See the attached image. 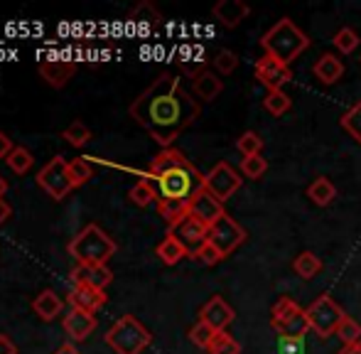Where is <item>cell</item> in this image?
Returning a JSON list of instances; mask_svg holds the SVG:
<instances>
[{
	"mask_svg": "<svg viewBox=\"0 0 361 354\" xmlns=\"http://www.w3.org/2000/svg\"><path fill=\"white\" fill-rule=\"evenodd\" d=\"M130 118L147 133L170 148L182 130H187L200 116V104L172 74H162L130 104Z\"/></svg>",
	"mask_w": 361,
	"mask_h": 354,
	"instance_id": "obj_1",
	"label": "cell"
},
{
	"mask_svg": "<svg viewBox=\"0 0 361 354\" xmlns=\"http://www.w3.org/2000/svg\"><path fill=\"white\" fill-rule=\"evenodd\" d=\"M147 173L160 200H180L190 202L197 192L204 190V175L175 148H162L152 158Z\"/></svg>",
	"mask_w": 361,
	"mask_h": 354,
	"instance_id": "obj_2",
	"label": "cell"
},
{
	"mask_svg": "<svg viewBox=\"0 0 361 354\" xmlns=\"http://www.w3.org/2000/svg\"><path fill=\"white\" fill-rule=\"evenodd\" d=\"M261 47L263 54H268V57L278 59V62L290 67L310 47V37L290 18H281L261 37Z\"/></svg>",
	"mask_w": 361,
	"mask_h": 354,
	"instance_id": "obj_3",
	"label": "cell"
},
{
	"mask_svg": "<svg viewBox=\"0 0 361 354\" xmlns=\"http://www.w3.org/2000/svg\"><path fill=\"white\" fill-rule=\"evenodd\" d=\"M67 249L76 259V264L106 266L111 259H114L116 251H118V244H116L99 224H86L84 229L69 241Z\"/></svg>",
	"mask_w": 361,
	"mask_h": 354,
	"instance_id": "obj_4",
	"label": "cell"
},
{
	"mask_svg": "<svg viewBox=\"0 0 361 354\" xmlns=\"http://www.w3.org/2000/svg\"><path fill=\"white\" fill-rule=\"evenodd\" d=\"M152 342V335L138 317L123 315L109 332H106V345L116 354H140Z\"/></svg>",
	"mask_w": 361,
	"mask_h": 354,
	"instance_id": "obj_5",
	"label": "cell"
},
{
	"mask_svg": "<svg viewBox=\"0 0 361 354\" xmlns=\"http://www.w3.org/2000/svg\"><path fill=\"white\" fill-rule=\"evenodd\" d=\"M271 327L278 332V337H305L310 322L305 310L293 298H281L271 310Z\"/></svg>",
	"mask_w": 361,
	"mask_h": 354,
	"instance_id": "obj_6",
	"label": "cell"
},
{
	"mask_svg": "<svg viewBox=\"0 0 361 354\" xmlns=\"http://www.w3.org/2000/svg\"><path fill=\"white\" fill-rule=\"evenodd\" d=\"M305 315H307V322H310V330H314L319 337H332L337 335L339 325L347 315L344 310L332 300V295L322 293L314 303H310L305 307Z\"/></svg>",
	"mask_w": 361,
	"mask_h": 354,
	"instance_id": "obj_7",
	"label": "cell"
},
{
	"mask_svg": "<svg viewBox=\"0 0 361 354\" xmlns=\"http://www.w3.org/2000/svg\"><path fill=\"white\" fill-rule=\"evenodd\" d=\"M37 185L42 187L49 197H54V200H64V197L74 190L72 177H69L67 160L59 158V155L54 160H49V163L37 173Z\"/></svg>",
	"mask_w": 361,
	"mask_h": 354,
	"instance_id": "obj_8",
	"label": "cell"
},
{
	"mask_svg": "<svg viewBox=\"0 0 361 354\" xmlns=\"http://www.w3.org/2000/svg\"><path fill=\"white\" fill-rule=\"evenodd\" d=\"M243 241H246V229H243L231 214L219 216L214 224L209 226V244H214L216 249L221 251L224 259H226L228 254H233Z\"/></svg>",
	"mask_w": 361,
	"mask_h": 354,
	"instance_id": "obj_9",
	"label": "cell"
},
{
	"mask_svg": "<svg viewBox=\"0 0 361 354\" xmlns=\"http://www.w3.org/2000/svg\"><path fill=\"white\" fill-rule=\"evenodd\" d=\"M238 187H241V175H238L228 163H219L204 175V190L212 192L221 205L228 200V197L236 195Z\"/></svg>",
	"mask_w": 361,
	"mask_h": 354,
	"instance_id": "obj_10",
	"label": "cell"
},
{
	"mask_svg": "<svg viewBox=\"0 0 361 354\" xmlns=\"http://www.w3.org/2000/svg\"><path fill=\"white\" fill-rule=\"evenodd\" d=\"M256 79L263 84L268 91H278V89H283L286 84L293 79V72H290V67L288 64H283V62H278V59H273V57H268V54H263L261 59L256 62Z\"/></svg>",
	"mask_w": 361,
	"mask_h": 354,
	"instance_id": "obj_11",
	"label": "cell"
},
{
	"mask_svg": "<svg viewBox=\"0 0 361 354\" xmlns=\"http://www.w3.org/2000/svg\"><path fill=\"white\" fill-rule=\"evenodd\" d=\"M170 234H175L177 239L182 241V246L190 251V254H195V251H200L202 246L209 241V226H204L202 221H197L195 216L187 214L180 224L172 226Z\"/></svg>",
	"mask_w": 361,
	"mask_h": 354,
	"instance_id": "obj_12",
	"label": "cell"
},
{
	"mask_svg": "<svg viewBox=\"0 0 361 354\" xmlns=\"http://www.w3.org/2000/svg\"><path fill=\"white\" fill-rule=\"evenodd\" d=\"M233 307L228 305L226 300H224L221 295H214V298H209V300L202 305V310H200V320L202 322H207V325L212 327V330H216V332H226V327L233 322Z\"/></svg>",
	"mask_w": 361,
	"mask_h": 354,
	"instance_id": "obj_13",
	"label": "cell"
},
{
	"mask_svg": "<svg viewBox=\"0 0 361 354\" xmlns=\"http://www.w3.org/2000/svg\"><path fill=\"white\" fill-rule=\"evenodd\" d=\"M224 214H226V212H224V205L212 195V192L202 190L190 200V216H195V219L202 221L204 226H212L219 216H224Z\"/></svg>",
	"mask_w": 361,
	"mask_h": 354,
	"instance_id": "obj_14",
	"label": "cell"
},
{
	"mask_svg": "<svg viewBox=\"0 0 361 354\" xmlns=\"http://www.w3.org/2000/svg\"><path fill=\"white\" fill-rule=\"evenodd\" d=\"M67 300L74 310L96 315L106 305V291H99V288H91V286H74Z\"/></svg>",
	"mask_w": 361,
	"mask_h": 354,
	"instance_id": "obj_15",
	"label": "cell"
},
{
	"mask_svg": "<svg viewBox=\"0 0 361 354\" xmlns=\"http://www.w3.org/2000/svg\"><path fill=\"white\" fill-rule=\"evenodd\" d=\"M37 69H39V74H42L44 82L54 89L67 87V82L76 72L74 62H69V59H44V62L37 64Z\"/></svg>",
	"mask_w": 361,
	"mask_h": 354,
	"instance_id": "obj_16",
	"label": "cell"
},
{
	"mask_svg": "<svg viewBox=\"0 0 361 354\" xmlns=\"http://www.w3.org/2000/svg\"><path fill=\"white\" fill-rule=\"evenodd\" d=\"M114 281V273L109 271V266H86V264H76L72 271V283L74 286H91L106 291V286Z\"/></svg>",
	"mask_w": 361,
	"mask_h": 354,
	"instance_id": "obj_17",
	"label": "cell"
},
{
	"mask_svg": "<svg viewBox=\"0 0 361 354\" xmlns=\"http://www.w3.org/2000/svg\"><path fill=\"white\" fill-rule=\"evenodd\" d=\"M64 332L72 337L74 342H84L91 332L96 330V317L89 315V312H81V310H69V315H64Z\"/></svg>",
	"mask_w": 361,
	"mask_h": 354,
	"instance_id": "obj_18",
	"label": "cell"
},
{
	"mask_svg": "<svg viewBox=\"0 0 361 354\" xmlns=\"http://www.w3.org/2000/svg\"><path fill=\"white\" fill-rule=\"evenodd\" d=\"M212 15H214L224 28H236L238 23H243L251 15V8L246 3H241V0H221V3L214 5Z\"/></svg>",
	"mask_w": 361,
	"mask_h": 354,
	"instance_id": "obj_19",
	"label": "cell"
},
{
	"mask_svg": "<svg viewBox=\"0 0 361 354\" xmlns=\"http://www.w3.org/2000/svg\"><path fill=\"white\" fill-rule=\"evenodd\" d=\"M312 72H314V77H317L319 84H324V87H332V84H337L339 79L344 77V62L337 57V54L327 52V54H322L317 62H314Z\"/></svg>",
	"mask_w": 361,
	"mask_h": 354,
	"instance_id": "obj_20",
	"label": "cell"
},
{
	"mask_svg": "<svg viewBox=\"0 0 361 354\" xmlns=\"http://www.w3.org/2000/svg\"><path fill=\"white\" fill-rule=\"evenodd\" d=\"M192 91H195L197 99L214 101L224 91V82L219 79V74L209 72V69H202V72H197L195 77H192Z\"/></svg>",
	"mask_w": 361,
	"mask_h": 354,
	"instance_id": "obj_21",
	"label": "cell"
},
{
	"mask_svg": "<svg viewBox=\"0 0 361 354\" xmlns=\"http://www.w3.org/2000/svg\"><path fill=\"white\" fill-rule=\"evenodd\" d=\"M32 310L37 312V315L42 317L44 322H49V320H54L57 315H62L64 303H62V298H59L54 291H42L37 298H35Z\"/></svg>",
	"mask_w": 361,
	"mask_h": 354,
	"instance_id": "obj_22",
	"label": "cell"
},
{
	"mask_svg": "<svg viewBox=\"0 0 361 354\" xmlns=\"http://www.w3.org/2000/svg\"><path fill=\"white\" fill-rule=\"evenodd\" d=\"M155 254L160 256V261L165 266H175V264H180V261L185 259V256H190V251H187L185 246H182V241L177 239L175 234H170V231H167L165 239H162L160 244H157Z\"/></svg>",
	"mask_w": 361,
	"mask_h": 354,
	"instance_id": "obj_23",
	"label": "cell"
},
{
	"mask_svg": "<svg viewBox=\"0 0 361 354\" xmlns=\"http://www.w3.org/2000/svg\"><path fill=\"white\" fill-rule=\"evenodd\" d=\"M128 23L133 25L135 30H140V32H147L150 28H157V25L162 23V15L152 8V3H140L138 8L128 15Z\"/></svg>",
	"mask_w": 361,
	"mask_h": 354,
	"instance_id": "obj_24",
	"label": "cell"
},
{
	"mask_svg": "<svg viewBox=\"0 0 361 354\" xmlns=\"http://www.w3.org/2000/svg\"><path fill=\"white\" fill-rule=\"evenodd\" d=\"M157 214L167 221V226H177L187 214H190V202L180 200H157Z\"/></svg>",
	"mask_w": 361,
	"mask_h": 354,
	"instance_id": "obj_25",
	"label": "cell"
},
{
	"mask_svg": "<svg viewBox=\"0 0 361 354\" xmlns=\"http://www.w3.org/2000/svg\"><path fill=\"white\" fill-rule=\"evenodd\" d=\"M307 197L312 205L327 207V205H332L334 197H337V187H334V182L329 180V177H317V180L307 187Z\"/></svg>",
	"mask_w": 361,
	"mask_h": 354,
	"instance_id": "obj_26",
	"label": "cell"
},
{
	"mask_svg": "<svg viewBox=\"0 0 361 354\" xmlns=\"http://www.w3.org/2000/svg\"><path fill=\"white\" fill-rule=\"evenodd\" d=\"M293 271L298 273L300 278L310 281V278H314L319 271H322V259H319V256L314 254V251H302L300 256H295Z\"/></svg>",
	"mask_w": 361,
	"mask_h": 354,
	"instance_id": "obj_27",
	"label": "cell"
},
{
	"mask_svg": "<svg viewBox=\"0 0 361 354\" xmlns=\"http://www.w3.org/2000/svg\"><path fill=\"white\" fill-rule=\"evenodd\" d=\"M5 163H8V168L13 170L15 175H25L30 168H32L35 158H32V153H30L27 148H23V145H15L13 153L5 158Z\"/></svg>",
	"mask_w": 361,
	"mask_h": 354,
	"instance_id": "obj_28",
	"label": "cell"
},
{
	"mask_svg": "<svg viewBox=\"0 0 361 354\" xmlns=\"http://www.w3.org/2000/svg\"><path fill=\"white\" fill-rule=\"evenodd\" d=\"M263 106H266V111L271 116H278V118H281L283 114H288V111H290V106H293V99H290V96L283 89L268 91L266 99H263Z\"/></svg>",
	"mask_w": 361,
	"mask_h": 354,
	"instance_id": "obj_29",
	"label": "cell"
},
{
	"mask_svg": "<svg viewBox=\"0 0 361 354\" xmlns=\"http://www.w3.org/2000/svg\"><path fill=\"white\" fill-rule=\"evenodd\" d=\"M128 197H130V202H133V205H138V207H147V205H152V202L160 200V197H157L155 185H152L150 180H140L138 185L130 187Z\"/></svg>",
	"mask_w": 361,
	"mask_h": 354,
	"instance_id": "obj_30",
	"label": "cell"
},
{
	"mask_svg": "<svg viewBox=\"0 0 361 354\" xmlns=\"http://www.w3.org/2000/svg\"><path fill=\"white\" fill-rule=\"evenodd\" d=\"M339 123H342V128L361 145V101H357L349 111H344V116L339 118Z\"/></svg>",
	"mask_w": 361,
	"mask_h": 354,
	"instance_id": "obj_31",
	"label": "cell"
},
{
	"mask_svg": "<svg viewBox=\"0 0 361 354\" xmlns=\"http://www.w3.org/2000/svg\"><path fill=\"white\" fill-rule=\"evenodd\" d=\"M236 148L243 158H251V155H261L263 153V138L256 130H246L241 133V138L236 140Z\"/></svg>",
	"mask_w": 361,
	"mask_h": 354,
	"instance_id": "obj_32",
	"label": "cell"
},
{
	"mask_svg": "<svg viewBox=\"0 0 361 354\" xmlns=\"http://www.w3.org/2000/svg\"><path fill=\"white\" fill-rule=\"evenodd\" d=\"M62 138L67 140L69 145H74V148H84L86 143L91 140V130L86 123H81V121H74L69 128H64Z\"/></svg>",
	"mask_w": 361,
	"mask_h": 354,
	"instance_id": "obj_33",
	"label": "cell"
},
{
	"mask_svg": "<svg viewBox=\"0 0 361 354\" xmlns=\"http://www.w3.org/2000/svg\"><path fill=\"white\" fill-rule=\"evenodd\" d=\"M207 352L209 354H241V345H238L228 332H216Z\"/></svg>",
	"mask_w": 361,
	"mask_h": 354,
	"instance_id": "obj_34",
	"label": "cell"
},
{
	"mask_svg": "<svg viewBox=\"0 0 361 354\" xmlns=\"http://www.w3.org/2000/svg\"><path fill=\"white\" fill-rule=\"evenodd\" d=\"M332 44H334V47H337L342 54H352L354 49L359 47V35L354 32L352 28H342L339 32H334Z\"/></svg>",
	"mask_w": 361,
	"mask_h": 354,
	"instance_id": "obj_35",
	"label": "cell"
},
{
	"mask_svg": "<svg viewBox=\"0 0 361 354\" xmlns=\"http://www.w3.org/2000/svg\"><path fill=\"white\" fill-rule=\"evenodd\" d=\"M337 337L344 342V347H349V345H359L361 342V325L354 317H344L342 320V325H339V330H337Z\"/></svg>",
	"mask_w": 361,
	"mask_h": 354,
	"instance_id": "obj_36",
	"label": "cell"
},
{
	"mask_svg": "<svg viewBox=\"0 0 361 354\" xmlns=\"http://www.w3.org/2000/svg\"><path fill=\"white\" fill-rule=\"evenodd\" d=\"M268 170V160L263 155H251V158L241 160V175L251 177V180H261Z\"/></svg>",
	"mask_w": 361,
	"mask_h": 354,
	"instance_id": "obj_37",
	"label": "cell"
},
{
	"mask_svg": "<svg viewBox=\"0 0 361 354\" xmlns=\"http://www.w3.org/2000/svg\"><path fill=\"white\" fill-rule=\"evenodd\" d=\"M214 335H216V330H212L207 322H197L195 327L190 330V340H192V345L195 347H200V350H209V345H212V340H214Z\"/></svg>",
	"mask_w": 361,
	"mask_h": 354,
	"instance_id": "obj_38",
	"label": "cell"
},
{
	"mask_svg": "<svg viewBox=\"0 0 361 354\" xmlns=\"http://www.w3.org/2000/svg\"><path fill=\"white\" fill-rule=\"evenodd\" d=\"M212 64H214V69L221 77H228V74H233L236 72V67H238V57L231 52V49H221V52L216 54L214 59H212Z\"/></svg>",
	"mask_w": 361,
	"mask_h": 354,
	"instance_id": "obj_39",
	"label": "cell"
},
{
	"mask_svg": "<svg viewBox=\"0 0 361 354\" xmlns=\"http://www.w3.org/2000/svg\"><path fill=\"white\" fill-rule=\"evenodd\" d=\"M69 177H72L74 190H76V187H81V185H86V182L91 180V165L86 163L84 158L72 160V163H69Z\"/></svg>",
	"mask_w": 361,
	"mask_h": 354,
	"instance_id": "obj_40",
	"label": "cell"
},
{
	"mask_svg": "<svg viewBox=\"0 0 361 354\" xmlns=\"http://www.w3.org/2000/svg\"><path fill=\"white\" fill-rule=\"evenodd\" d=\"M192 256H195V259L200 261V264H204V266H216L219 261H224V254L216 249L214 244H209V241H207V244L202 246L200 251H195Z\"/></svg>",
	"mask_w": 361,
	"mask_h": 354,
	"instance_id": "obj_41",
	"label": "cell"
},
{
	"mask_svg": "<svg viewBox=\"0 0 361 354\" xmlns=\"http://www.w3.org/2000/svg\"><path fill=\"white\" fill-rule=\"evenodd\" d=\"M278 354H305V337H281Z\"/></svg>",
	"mask_w": 361,
	"mask_h": 354,
	"instance_id": "obj_42",
	"label": "cell"
},
{
	"mask_svg": "<svg viewBox=\"0 0 361 354\" xmlns=\"http://www.w3.org/2000/svg\"><path fill=\"white\" fill-rule=\"evenodd\" d=\"M13 148H15V145H13V140H10L8 138V133H3V130H0V158H8V155L10 153H13Z\"/></svg>",
	"mask_w": 361,
	"mask_h": 354,
	"instance_id": "obj_43",
	"label": "cell"
},
{
	"mask_svg": "<svg viewBox=\"0 0 361 354\" xmlns=\"http://www.w3.org/2000/svg\"><path fill=\"white\" fill-rule=\"evenodd\" d=\"M0 354H18V347L13 345L8 335H0Z\"/></svg>",
	"mask_w": 361,
	"mask_h": 354,
	"instance_id": "obj_44",
	"label": "cell"
},
{
	"mask_svg": "<svg viewBox=\"0 0 361 354\" xmlns=\"http://www.w3.org/2000/svg\"><path fill=\"white\" fill-rule=\"evenodd\" d=\"M13 214V209H10V205L5 200H0V224H3V221H8V216Z\"/></svg>",
	"mask_w": 361,
	"mask_h": 354,
	"instance_id": "obj_45",
	"label": "cell"
},
{
	"mask_svg": "<svg viewBox=\"0 0 361 354\" xmlns=\"http://www.w3.org/2000/svg\"><path fill=\"white\" fill-rule=\"evenodd\" d=\"M54 354H81V352L76 350V347L72 345V342H67V345H62V347H59V350L54 352Z\"/></svg>",
	"mask_w": 361,
	"mask_h": 354,
	"instance_id": "obj_46",
	"label": "cell"
},
{
	"mask_svg": "<svg viewBox=\"0 0 361 354\" xmlns=\"http://www.w3.org/2000/svg\"><path fill=\"white\" fill-rule=\"evenodd\" d=\"M337 354H361V342L359 345H349V347H342Z\"/></svg>",
	"mask_w": 361,
	"mask_h": 354,
	"instance_id": "obj_47",
	"label": "cell"
},
{
	"mask_svg": "<svg viewBox=\"0 0 361 354\" xmlns=\"http://www.w3.org/2000/svg\"><path fill=\"white\" fill-rule=\"evenodd\" d=\"M5 190H8V182H5V177H3V175H0V200H3Z\"/></svg>",
	"mask_w": 361,
	"mask_h": 354,
	"instance_id": "obj_48",
	"label": "cell"
}]
</instances>
